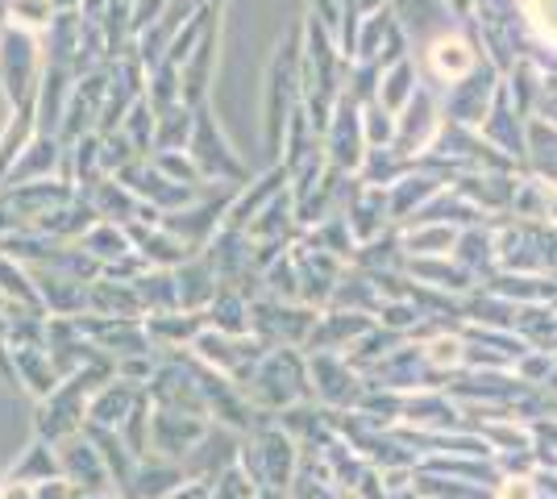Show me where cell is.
<instances>
[{"mask_svg":"<svg viewBox=\"0 0 557 499\" xmlns=\"http://www.w3.org/2000/svg\"><path fill=\"white\" fill-rule=\"evenodd\" d=\"M104 100H109V67L75 75V88H71L59 138H63V142H75V138H84V134H96V125L104 117Z\"/></svg>","mask_w":557,"mask_h":499,"instance_id":"9c48e42d","label":"cell"},{"mask_svg":"<svg viewBox=\"0 0 557 499\" xmlns=\"http://www.w3.org/2000/svg\"><path fill=\"white\" fill-rule=\"evenodd\" d=\"M129 229V238H134V250H138L141 259H146V266H163V271H175V266H184L187 259H196V250L187 246V241H180L166 225H141V221H134V225H125Z\"/></svg>","mask_w":557,"mask_h":499,"instance_id":"e0dca14e","label":"cell"},{"mask_svg":"<svg viewBox=\"0 0 557 499\" xmlns=\"http://www.w3.org/2000/svg\"><path fill=\"white\" fill-rule=\"evenodd\" d=\"M125 188L138 196L141 204H150V209H159V213H180L187 204H196L200 200V191L209 188H187V184H175V179H166L159 166L150 163V159H138V163H129L121 175H116Z\"/></svg>","mask_w":557,"mask_h":499,"instance_id":"5b68a950","label":"cell"},{"mask_svg":"<svg viewBox=\"0 0 557 499\" xmlns=\"http://www.w3.org/2000/svg\"><path fill=\"white\" fill-rule=\"evenodd\" d=\"M250 396V404L267 416V412H283L292 408L300 396H308V366L300 354L283 350H267V358L258 362V371L250 375V383L242 387Z\"/></svg>","mask_w":557,"mask_h":499,"instance_id":"7a4b0ae2","label":"cell"},{"mask_svg":"<svg viewBox=\"0 0 557 499\" xmlns=\"http://www.w3.org/2000/svg\"><path fill=\"white\" fill-rule=\"evenodd\" d=\"M255 483H250V475L242 471V466H230L225 475L212 483V499H255Z\"/></svg>","mask_w":557,"mask_h":499,"instance_id":"bcb514c9","label":"cell"},{"mask_svg":"<svg viewBox=\"0 0 557 499\" xmlns=\"http://www.w3.org/2000/svg\"><path fill=\"white\" fill-rule=\"evenodd\" d=\"M79 246H84L100 266H109V262L134 254V238H129V229H125V225H116V221H96L92 229L84 234Z\"/></svg>","mask_w":557,"mask_h":499,"instance_id":"836d02e7","label":"cell"},{"mask_svg":"<svg viewBox=\"0 0 557 499\" xmlns=\"http://www.w3.org/2000/svg\"><path fill=\"white\" fill-rule=\"evenodd\" d=\"M34 284H38L47 316H84L88 312V287L92 284L71 279L67 271H59V266H34Z\"/></svg>","mask_w":557,"mask_h":499,"instance_id":"5bb4252c","label":"cell"},{"mask_svg":"<svg viewBox=\"0 0 557 499\" xmlns=\"http://www.w3.org/2000/svg\"><path fill=\"white\" fill-rule=\"evenodd\" d=\"M504 499H533V487H529V483L520 478L516 487H508V491H504Z\"/></svg>","mask_w":557,"mask_h":499,"instance_id":"db71d44e","label":"cell"},{"mask_svg":"<svg viewBox=\"0 0 557 499\" xmlns=\"http://www.w3.org/2000/svg\"><path fill=\"white\" fill-rule=\"evenodd\" d=\"M59 179L71 184L79 196H88L100 179H109V171H104V134H84V138L67 142V154H63V171H59Z\"/></svg>","mask_w":557,"mask_h":499,"instance_id":"4fadbf2b","label":"cell"},{"mask_svg":"<svg viewBox=\"0 0 557 499\" xmlns=\"http://www.w3.org/2000/svg\"><path fill=\"white\" fill-rule=\"evenodd\" d=\"M175 284H180V309L184 312H209V304L221 291V275L212 259L200 250L196 259H187L184 266H175Z\"/></svg>","mask_w":557,"mask_h":499,"instance_id":"ffe728a7","label":"cell"},{"mask_svg":"<svg viewBox=\"0 0 557 499\" xmlns=\"http://www.w3.org/2000/svg\"><path fill=\"white\" fill-rule=\"evenodd\" d=\"M205 316H209V329L250 333V296H246V291H237V287H221Z\"/></svg>","mask_w":557,"mask_h":499,"instance_id":"d590c367","label":"cell"},{"mask_svg":"<svg viewBox=\"0 0 557 499\" xmlns=\"http://www.w3.org/2000/svg\"><path fill=\"white\" fill-rule=\"evenodd\" d=\"M196 113L191 104H175L159 113V129H154V150H187L191 142V129H196Z\"/></svg>","mask_w":557,"mask_h":499,"instance_id":"74e56055","label":"cell"},{"mask_svg":"<svg viewBox=\"0 0 557 499\" xmlns=\"http://www.w3.org/2000/svg\"><path fill=\"white\" fill-rule=\"evenodd\" d=\"M317 329V312L300 309L292 300H250V333L258 341H267L271 350H292V346H308V337Z\"/></svg>","mask_w":557,"mask_h":499,"instance_id":"277c9868","label":"cell"},{"mask_svg":"<svg viewBox=\"0 0 557 499\" xmlns=\"http://www.w3.org/2000/svg\"><path fill=\"white\" fill-rule=\"evenodd\" d=\"M88 312H96V316H146L134 284H113V279H96L88 287Z\"/></svg>","mask_w":557,"mask_h":499,"instance_id":"d6a6232c","label":"cell"},{"mask_svg":"<svg viewBox=\"0 0 557 499\" xmlns=\"http://www.w3.org/2000/svg\"><path fill=\"white\" fill-rule=\"evenodd\" d=\"M0 300H9V304H17V309H29V312H42V296H38V284H34V271L25 266V262L9 259V254H0Z\"/></svg>","mask_w":557,"mask_h":499,"instance_id":"f546056e","label":"cell"},{"mask_svg":"<svg viewBox=\"0 0 557 499\" xmlns=\"http://www.w3.org/2000/svg\"><path fill=\"white\" fill-rule=\"evenodd\" d=\"M34 487H38V483H17V478H4V483H0V499H34Z\"/></svg>","mask_w":557,"mask_h":499,"instance_id":"f5cc1de1","label":"cell"},{"mask_svg":"<svg viewBox=\"0 0 557 499\" xmlns=\"http://www.w3.org/2000/svg\"><path fill=\"white\" fill-rule=\"evenodd\" d=\"M308 379H312V391L333 408H346L358 400V387H354V371L337 354H312L308 358Z\"/></svg>","mask_w":557,"mask_h":499,"instance_id":"7402d4cb","label":"cell"},{"mask_svg":"<svg viewBox=\"0 0 557 499\" xmlns=\"http://www.w3.org/2000/svg\"><path fill=\"white\" fill-rule=\"evenodd\" d=\"M71 196H75V188L63 184V179H34V184H4V188H0V200L22 216L25 225L42 221L50 209H59Z\"/></svg>","mask_w":557,"mask_h":499,"instance_id":"7c38bea8","label":"cell"},{"mask_svg":"<svg viewBox=\"0 0 557 499\" xmlns=\"http://www.w3.org/2000/svg\"><path fill=\"white\" fill-rule=\"evenodd\" d=\"M150 163L159 166L166 179L187 184V188H205V184H209V179L200 175V166L191 163V154H187V150H154V154H150Z\"/></svg>","mask_w":557,"mask_h":499,"instance_id":"7bdbcfd3","label":"cell"},{"mask_svg":"<svg viewBox=\"0 0 557 499\" xmlns=\"http://www.w3.org/2000/svg\"><path fill=\"white\" fill-rule=\"evenodd\" d=\"M75 499H121V496H113V491H100V496H75Z\"/></svg>","mask_w":557,"mask_h":499,"instance_id":"680465c9","label":"cell"},{"mask_svg":"<svg viewBox=\"0 0 557 499\" xmlns=\"http://www.w3.org/2000/svg\"><path fill=\"white\" fill-rule=\"evenodd\" d=\"M146 333H150V346L159 354H175V350H191V341L209 329V316L205 312H154V316H141Z\"/></svg>","mask_w":557,"mask_h":499,"instance_id":"9a60e30c","label":"cell"},{"mask_svg":"<svg viewBox=\"0 0 557 499\" xmlns=\"http://www.w3.org/2000/svg\"><path fill=\"white\" fill-rule=\"evenodd\" d=\"M154 129H159V113L150 109V100H138V104L129 109V117L121 121V134L138 150V159H150V154H154Z\"/></svg>","mask_w":557,"mask_h":499,"instance_id":"60d3db41","label":"cell"},{"mask_svg":"<svg viewBox=\"0 0 557 499\" xmlns=\"http://www.w3.org/2000/svg\"><path fill=\"white\" fill-rule=\"evenodd\" d=\"M129 4H134V0H129Z\"/></svg>","mask_w":557,"mask_h":499,"instance_id":"6125c7cd","label":"cell"},{"mask_svg":"<svg viewBox=\"0 0 557 499\" xmlns=\"http://www.w3.org/2000/svg\"><path fill=\"white\" fill-rule=\"evenodd\" d=\"M187 478V471L180 462H166V458H141L138 462V475L129 483L125 499H166L180 483Z\"/></svg>","mask_w":557,"mask_h":499,"instance_id":"4316f807","label":"cell"},{"mask_svg":"<svg viewBox=\"0 0 557 499\" xmlns=\"http://www.w3.org/2000/svg\"><path fill=\"white\" fill-rule=\"evenodd\" d=\"M255 446H258V453H262L267 487L283 491L287 483H296V441H292L287 428H258Z\"/></svg>","mask_w":557,"mask_h":499,"instance_id":"cb8c5ba5","label":"cell"},{"mask_svg":"<svg viewBox=\"0 0 557 499\" xmlns=\"http://www.w3.org/2000/svg\"><path fill=\"white\" fill-rule=\"evenodd\" d=\"M159 362H163V354H159V350H146V354H125V358H116V379L138 383V387H146V383L154 379Z\"/></svg>","mask_w":557,"mask_h":499,"instance_id":"ee69618b","label":"cell"},{"mask_svg":"<svg viewBox=\"0 0 557 499\" xmlns=\"http://www.w3.org/2000/svg\"><path fill=\"white\" fill-rule=\"evenodd\" d=\"M22 229H29V225H25L22 216L13 213V209H9L4 200H0V241H4V238H13V234H22Z\"/></svg>","mask_w":557,"mask_h":499,"instance_id":"816d5d0a","label":"cell"},{"mask_svg":"<svg viewBox=\"0 0 557 499\" xmlns=\"http://www.w3.org/2000/svg\"><path fill=\"white\" fill-rule=\"evenodd\" d=\"M84 200H92V209L100 213V221H116V225H134V221L141 216V209H146V204H141L138 196L125 188L116 175L100 179Z\"/></svg>","mask_w":557,"mask_h":499,"instance_id":"83f0119b","label":"cell"},{"mask_svg":"<svg viewBox=\"0 0 557 499\" xmlns=\"http://www.w3.org/2000/svg\"><path fill=\"white\" fill-rule=\"evenodd\" d=\"M429 63H433V72L442 75V79H462V75H470V67H474V54H470V47H466L462 38H437L433 42V50H429Z\"/></svg>","mask_w":557,"mask_h":499,"instance_id":"f35d334b","label":"cell"},{"mask_svg":"<svg viewBox=\"0 0 557 499\" xmlns=\"http://www.w3.org/2000/svg\"><path fill=\"white\" fill-rule=\"evenodd\" d=\"M237 458H242V437H237V428L212 421L209 433H205V441L184 458V471H187V478H209V483H216L230 466H237Z\"/></svg>","mask_w":557,"mask_h":499,"instance_id":"8fae6325","label":"cell"},{"mask_svg":"<svg viewBox=\"0 0 557 499\" xmlns=\"http://www.w3.org/2000/svg\"><path fill=\"white\" fill-rule=\"evenodd\" d=\"M84 0H54V13H79Z\"/></svg>","mask_w":557,"mask_h":499,"instance_id":"11a10c76","label":"cell"},{"mask_svg":"<svg viewBox=\"0 0 557 499\" xmlns=\"http://www.w3.org/2000/svg\"><path fill=\"white\" fill-rule=\"evenodd\" d=\"M166 499H212V483L209 478H184Z\"/></svg>","mask_w":557,"mask_h":499,"instance_id":"681fc988","label":"cell"},{"mask_svg":"<svg viewBox=\"0 0 557 499\" xmlns=\"http://www.w3.org/2000/svg\"><path fill=\"white\" fill-rule=\"evenodd\" d=\"M84 433H88L96 446H100V453H104V466H109V475H113V491L121 499H125L129 483H134V475H138V458L129 453V446L121 441V433H116V428H96V425H88Z\"/></svg>","mask_w":557,"mask_h":499,"instance_id":"f1b7e54d","label":"cell"},{"mask_svg":"<svg viewBox=\"0 0 557 499\" xmlns=\"http://www.w3.org/2000/svg\"><path fill=\"white\" fill-rule=\"evenodd\" d=\"M129 163H138V150H134V146H129V138L116 129V134H109V138H104V171H109V175H121Z\"/></svg>","mask_w":557,"mask_h":499,"instance_id":"7dc6e473","label":"cell"},{"mask_svg":"<svg viewBox=\"0 0 557 499\" xmlns=\"http://www.w3.org/2000/svg\"><path fill=\"white\" fill-rule=\"evenodd\" d=\"M71 88H75V72L59 67V63H47V72L38 79V96H34V113H38V129L42 134H59L63 129Z\"/></svg>","mask_w":557,"mask_h":499,"instance_id":"ac0fdd59","label":"cell"},{"mask_svg":"<svg viewBox=\"0 0 557 499\" xmlns=\"http://www.w3.org/2000/svg\"><path fill=\"white\" fill-rule=\"evenodd\" d=\"M524 13H529V22H533V29L549 42V47H557V0H524Z\"/></svg>","mask_w":557,"mask_h":499,"instance_id":"f6af8a7d","label":"cell"},{"mask_svg":"<svg viewBox=\"0 0 557 499\" xmlns=\"http://www.w3.org/2000/svg\"><path fill=\"white\" fill-rule=\"evenodd\" d=\"M54 17H59V13H54V0H13L9 13H4V25L42 38L50 25H54Z\"/></svg>","mask_w":557,"mask_h":499,"instance_id":"b9f144b4","label":"cell"},{"mask_svg":"<svg viewBox=\"0 0 557 499\" xmlns=\"http://www.w3.org/2000/svg\"><path fill=\"white\" fill-rule=\"evenodd\" d=\"M150 425H154V400L141 391V400L134 404V412L125 416V425L116 428V433H121V441L129 446V453H134L138 462L141 458H150Z\"/></svg>","mask_w":557,"mask_h":499,"instance_id":"ab89813d","label":"cell"},{"mask_svg":"<svg viewBox=\"0 0 557 499\" xmlns=\"http://www.w3.org/2000/svg\"><path fill=\"white\" fill-rule=\"evenodd\" d=\"M34 499H75V487H71L67 478H50V483L34 487Z\"/></svg>","mask_w":557,"mask_h":499,"instance_id":"f907efd6","label":"cell"},{"mask_svg":"<svg viewBox=\"0 0 557 499\" xmlns=\"http://www.w3.org/2000/svg\"><path fill=\"white\" fill-rule=\"evenodd\" d=\"M255 499H283V496H278L275 487H258V491H255Z\"/></svg>","mask_w":557,"mask_h":499,"instance_id":"9f6ffc18","label":"cell"},{"mask_svg":"<svg viewBox=\"0 0 557 499\" xmlns=\"http://www.w3.org/2000/svg\"><path fill=\"white\" fill-rule=\"evenodd\" d=\"M134 291H138L141 312H146V316H154V312H180V284H175V271L150 266L141 279H134Z\"/></svg>","mask_w":557,"mask_h":499,"instance_id":"4dcf8cb0","label":"cell"},{"mask_svg":"<svg viewBox=\"0 0 557 499\" xmlns=\"http://www.w3.org/2000/svg\"><path fill=\"white\" fill-rule=\"evenodd\" d=\"M0 337H9V316H4V309H0Z\"/></svg>","mask_w":557,"mask_h":499,"instance_id":"6f0895ef","label":"cell"},{"mask_svg":"<svg viewBox=\"0 0 557 499\" xmlns=\"http://www.w3.org/2000/svg\"><path fill=\"white\" fill-rule=\"evenodd\" d=\"M216 47H221V22L212 17L209 34L200 38V47L191 50V59L184 63V104H191V109L209 104L212 75H216Z\"/></svg>","mask_w":557,"mask_h":499,"instance_id":"44dd1931","label":"cell"},{"mask_svg":"<svg viewBox=\"0 0 557 499\" xmlns=\"http://www.w3.org/2000/svg\"><path fill=\"white\" fill-rule=\"evenodd\" d=\"M13 366H17V387L29 391L34 400H47L50 391L63 383L47 346H13Z\"/></svg>","mask_w":557,"mask_h":499,"instance_id":"d4e9b609","label":"cell"},{"mask_svg":"<svg viewBox=\"0 0 557 499\" xmlns=\"http://www.w3.org/2000/svg\"><path fill=\"white\" fill-rule=\"evenodd\" d=\"M4 478H17V483H50V478H63V466H59V450L42 441V437H34L25 453L9 466V475Z\"/></svg>","mask_w":557,"mask_h":499,"instance_id":"1f68e13d","label":"cell"},{"mask_svg":"<svg viewBox=\"0 0 557 499\" xmlns=\"http://www.w3.org/2000/svg\"><path fill=\"white\" fill-rule=\"evenodd\" d=\"M362 154H367L362 113H358V104L349 96H342L325 129V159L333 163V171H354V166L362 163Z\"/></svg>","mask_w":557,"mask_h":499,"instance_id":"30bf717a","label":"cell"},{"mask_svg":"<svg viewBox=\"0 0 557 499\" xmlns=\"http://www.w3.org/2000/svg\"><path fill=\"white\" fill-rule=\"evenodd\" d=\"M9 4H13V0H0V25H4V13H9Z\"/></svg>","mask_w":557,"mask_h":499,"instance_id":"91938a15","label":"cell"},{"mask_svg":"<svg viewBox=\"0 0 557 499\" xmlns=\"http://www.w3.org/2000/svg\"><path fill=\"white\" fill-rule=\"evenodd\" d=\"M209 416H191V412H171V408H154V425H150V453L154 458H166V462H180L209 433Z\"/></svg>","mask_w":557,"mask_h":499,"instance_id":"52a82bcc","label":"cell"},{"mask_svg":"<svg viewBox=\"0 0 557 499\" xmlns=\"http://www.w3.org/2000/svg\"><path fill=\"white\" fill-rule=\"evenodd\" d=\"M42 129H38V113H34V104H17V109H9V117L0 125V184H4V175L13 171V163L25 154V146L34 142Z\"/></svg>","mask_w":557,"mask_h":499,"instance_id":"484cf974","label":"cell"},{"mask_svg":"<svg viewBox=\"0 0 557 499\" xmlns=\"http://www.w3.org/2000/svg\"><path fill=\"white\" fill-rule=\"evenodd\" d=\"M138 383H125V379H109L104 387H96L92 400H88V425L96 428H121L125 416L134 412V404L141 400Z\"/></svg>","mask_w":557,"mask_h":499,"instance_id":"603a6c76","label":"cell"},{"mask_svg":"<svg viewBox=\"0 0 557 499\" xmlns=\"http://www.w3.org/2000/svg\"><path fill=\"white\" fill-rule=\"evenodd\" d=\"M292 225H296V200H292V191H283L275 204H267V209L250 221L246 234L255 241H287L292 238Z\"/></svg>","mask_w":557,"mask_h":499,"instance_id":"8d00e7d4","label":"cell"},{"mask_svg":"<svg viewBox=\"0 0 557 499\" xmlns=\"http://www.w3.org/2000/svg\"><path fill=\"white\" fill-rule=\"evenodd\" d=\"M171 9V0H134V29H146V25L163 22V13Z\"/></svg>","mask_w":557,"mask_h":499,"instance_id":"c3c4849f","label":"cell"},{"mask_svg":"<svg viewBox=\"0 0 557 499\" xmlns=\"http://www.w3.org/2000/svg\"><path fill=\"white\" fill-rule=\"evenodd\" d=\"M146 100H150L154 113H166V109L184 104V67L171 63V59L154 63V67L146 72Z\"/></svg>","mask_w":557,"mask_h":499,"instance_id":"e575fe53","label":"cell"},{"mask_svg":"<svg viewBox=\"0 0 557 499\" xmlns=\"http://www.w3.org/2000/svg\"><path fill=\"white\" fill-rule=\"evenodd\" d=\"M42 72H47L42 38L4 25V29H0V96H4V104H9V109L34 104Z\"/></svg>","mask_w":557,"mask_h":499,"instance_id":"6da1fadb","label":"cell"},{"mask_svg":"<svg viewBox=\"0 0 557 499\" xmlns=\"http://www.w3.org/2000/svg\"><path fill=\"white\" fill-rule=\"evenodd\" d=\"M187 154H191V163L200 166V175L209 184H233V188H246L250 184V171L237 159V150L230 146L225 129L216 125L209 104H200V113H196V129H191Z\"/></svg>","mask_w":557,"mask_h":499,"instance_id":"3957f363","label":"cell"},{"mask_svg":"<svg viewBox=\"0 0 557 499\" xmlns=\"http://www.w3.org/2000/svg\"><path fill=\"white\" fill-rule=\"evenodd\" d=\"M54 450H59V466H63V478L75 487V496L113 491V475H109V466H104V453H100V446H96L88 433H75L67 441H59Z\"/></svg>","mask_w":557,"mask_h":499,"instance_id":"8992f818","label":"cell"},{"mask_svg":"<svg viewBox=\"0 0 557 499\" xmlns=\"http://www.w3.org/2000/svg\"><path fill=\"white\" fill-rule=\"evenodd\" d=\"M75 321H79L84 337L92 341L96 350H104L109 358L146 354V350H154L141 316H96V312H84V316H75Z\"/></svg>","mask_w":557,"mask_h":499,"instance_id":"ba28073f","label":"cell"},{"mask_svg":"<svg viewBox=\"0 0 557 499\" xmlns=\"http://www.w3.org/2000/svg\"><path fill=\"white\" fill-rule=\"evenodd\" d=\"M96 221H100V213L92 209V200H84V196L75 191L71 200H63L59 209H50V213L42 216V221H34L29 229H38V234H47V238H54V241H67V246H79Z\"/></svg>","mask_w":557,"mask_h":499,"instance_id":"d6986e66","label":"cell"},{"mask_svg":"<svg viewBox=\"0 0 557 499\" xmlns=\"http://www.w3.org/2000/svg\"><path fill=\"white\" fill-rule=\"evenodd\" d=\"M221 4H225V0H212V9H221Z\"/></svg>","mask_w":557,"mask_h":499,"instance_id":"94428289","label":"cell"},{"mask_svg":"<svg viewBox=\"0 0 557 499\" xmlns=\"http://www.w3.org/2000/svg\"><path fill=\"white\" fill-rule=\"evenodd\" d=\"M0 29H4V25H0Z\"/></svg>","mask_w":557,"mask_h":499,"instance_id":"be15d7a7","label":"cell"},{"mask_svg":"<svg viewBox=\"0 0 557 499\" xmlns=\"http://www.w3.org/2000/svg\"><path fill=\"white\" fill-rule=\"evenodd\" d=\"M63 154H67V142L59 134H38L34 142L25 146V154L13 163V171L4 175V184H34V179H59L63 171ZM0 184V188H4Z\"/></svg>","mask_w":557,"mask_h":499,"instance_id":"2e32d148","label":"cell"}]
</instances>
